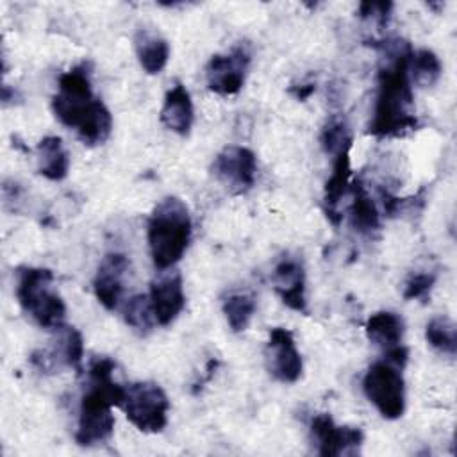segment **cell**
Returning <instances> with one entry per match:
<instances>
[{
	"mask_svg": "<svg viewBox=\"0 0 457 457\" xmlns=\"http://www.w3.org/2000/svg\"><path fill=\"white\" fill-rule=\"evenodd\" d=\"M375 46L386 54V62L377 73V95L368 134L375 137L403 136L420 125L412 112L414 95L409 79L412 48L403 39H387Z\"/></svg>",
	"mask_w": 457,
	"mask_h": 457,
	"instance_id": "1",
	"label": "cell"
},
{
	"mask_svg": "<svg viewBox=\"0 0 457 457\" xmlns=\"http://www.w3.org/2000/svg\"><path fill=\"white\" fill-rule=\"evenodd\" d=\"M52 111L87 146L105 143L112 132L111 111L91 89L87 62H80L59 77L57 93L52 96Z\"/></svg>",
	"mask_w": 457,
	"mask_h": 457,
	"instance_id": "2",
	"label": "cell"
},
{
	"mask_svg": "<svg viewBox=\"0 0 457 457\" xmlns=\"http://www.w3.org/2000/svg\"><path fill=\"white\" fill-rule=\"evenodd\" d=\"M116 364L109 357H95L87 366V389L79 405L75 441L80 446L105 443L114 430L112 407H121L125 387L112 378Z\"/></svg>",
	"mask_w": 457,
	"mask_h": 457,
	"instance_id": "3",
	"label": "cell"
},
{
	"mask_svg": "<svg viewBox=\"0 0 457 457\" xmlns=\"http://www.w3.org/2000/svg\"><path fill=\"white\" fill-rule=\"evenodd\" d=\"M193 236L187 205L177 196L162 198L150 212L146 239L152 262L157 270L173 268L186 253Z\"/></svg>",
	"mask_w": 457,
	"mask_h": 457,
	"instance_id": "4",
	"label": "cell"
},
{
	"mask_svg": "<svg viewBox=\"0 0 457 457\" xmlns=\"http://www.w3.org/2000/svg\"><path fill=\"white\" fill-rule=\"evenodd\" d=\"M54 273L48 268L20 266L16 270V298L21 309L41 327L55 330L64 325L66 305L52 287Z\"/></svg>",
	"mask_w": 457,
	"mask_h": 457,
	"instance_id": "5",
	"label": "cell"
},
{
	"mask_svg": "<svg viewBox=\"0 0 457 457\" xmlns=\"http://www.w3.org/2000/svg\"><path fill=\"white\" fill-rule=\"evenodd\" d=\"M121 409L127 420L145 434H157L168 425L170 400L157 382L143 380L125 387Z\"/></svg>",
	"mask_w": 457,
	"mask_h": 457,
	"instance_id": "6",
	"label": "cell"
},
{
	"mask_svg": "<svg viewBox=\"0 0 457 457\" xmlns=\"http://www.w3.org/2000/svg\"><path fill=\"white\" fill-rule=\"evenodd\" d=\"M362 389L370 403L386 420H396L405 412V380L402 368L393 362L375 361L364 373Z\"/></svg>",
	"mask_w": 457,
	"mask_h": 457,
	"instance_id": "7",
	"label": "cell"
},
{
	"mask_svg": "<svg viewBox=\"0 0 457 457\" xmlns=\"http://www.w3.org/2000/svg\"><path fill=\"white\" fill-rule=\"evenodd\" d=\"M252 61V50L246 43L232 46L228 52L214 54L205 64L207 87L221 96L241 91Z\"/></svg>",
	"mask_w": 457,
	"mask_h": 457,
	"instance_id": "8",
	"label": "cell"
},
{
	"mask_svg": "<svg viewBox=\"0 0 457 457\" xmlns=\"http://www.w3.org/2000/svg\"><path fill=\"white\" fill-rule=\"evenodd\" d=\"M211 171L228 193L245 195L255 184L257 157L246 146L228 145L216 154Z\"/></svg>",
	"mask_w": 457,
	"mask_h": 457,
	"instance_id": "9",
	"label": "cell"
},
{
	"mask_svg": "<svg viewBox=\"0 0 457 457\" xmlns=\"http://www.w3.org/2000/svg\"><path fill=\"white\" fill-rule=\"evenodd\" d=\"M311 439L316 445V452L321 457H339V455H357L364 434L359 427L336 425L330 414L321 412L311 420Z\"/></svg>",
	"mask_w": 457,
	"mask_h": 457,
	"instance_id": "10",
	"label": "cell"
},
{
	"mask_svg": "<svg viewBox=\"0 0 457 457\" xmlns=\"http://www.w3.org/2000/svg\"><path fill=\"white\" fill-rule=\"evenodd\" d=\"M264 362L268 373L282 384H295L302 377L303 362L291 330L284 327L270 328L264 346Z\"/></svg>",
	"mask_w": 457,
	"mask_h": 457,
	"instance_id": "11",
	"label": "cell"
},
{
	"mask_svg": "<svg viewBox=\"0 0 457 457\" xmlns=\"http://www.w3.org/2000/svg\"><path fill=\"white\" fill-rule=\"evenodd\" d=\"M271 284L280 302L295 312L307 314L305 268L298 255L282 253L271 271Z\"/></svg>",
	"mask_w": 457,
	"mask_h": 457,
	"instance_id": "12",
	"label": "cell"
},
{
	"mask_svg": "<svg viewBox=\"0 0 457 457\" xmlns=\"http://www.w3.org/2000/svg\"><path fill=\"white\" fill-rule=\"evenodd\" d=\"M129 266L130 262L125 253L111 252L104 255V259L96 268V273L93 278V291L96 300L107 311H114L121 300Z\"/></svg>",
	"mask_w": 457,
	"mask_h": 457,
	"instance_id": "13",
	"label": "cell"
},
{
	"mask_svg": "<svg viewBox=\"0 0 457 457\" xmlns=\"http://www.w3.org/2000/svg\"><path fill=\"white\" fill-rule=\"evenodd\" d=\"M150 302L157 325H171L186 305V295L182 286V275L179 271H170L161 275L150 284Z\"/></svg>",
	"mask_w": 457,
	"mask_h": 457,
	"instance_id": "14",
	"label": "cell"
},
{
	"mask_svg": "<svg viewBox=\"0 0 457 457\" xmlns=\"http://www.w3.org/2000/svg\"><path fill=\"white\" fill-rule=\"evenodd\" d=\"M350 148L352 145H346L332 155V171L323 187V209L330 223L336 227L341 221L339 202L343 200L350 186V175H352Z\"/></svg>",
	"mask_w": 457,
	"mask_h": 457,
	"instance_id": "15",
	"label": "cell"
},
{
	"mask_svg": "<svg viewBox=\"0 0 457 457\" xmlns=\"http://www.w3.org/2000/svg\"><path fill=\"white\" fill-rule=\"evenodd\" d=\"M159 118H161V123L168 130H171L182 137L189 136L193 121H195V107H193V100H191V95L186 89V86H182L180 82H175L166 91Z\"/></svg>",
	"mask_w": 457,
	"mask_h": 457,
	"instance_id": "16",
	"label": "cell"
},
{
	"mask_svg": "<svg viewBox=\"0 0 457 457\" xmlns=\"http://www.w3.org/2000/svg\"><path fill=\"white\" fill-rule=\"evenodd\" d=\"M366 337L382 348L384 352H389L400 345H403V334H405V323L400 314L391 311H378L371 314L364 325Z\"/></svg>",
	"mask_w": 457,
	"mask_h": 457,
	"instance_id": "17",
	"label": "cell"
},
{
	"mask_svg": "<svg viewBox=\"0 0 457 457\" xmlns=\"http://www.w3.org/2000/svg\"><path fill=\"white\" fill-rule=\"evenodd\" d=\"M134 48L139 61V66L148 75H157L164 70L170 59V45L168 41L148 29H139L134 37Z\"/></svg>",
	"mask_w": 457,
	"mask_h": 457,
	"instance_id": "18",
	"label": "cell"
},
{
	"mask_svg": "<svg viewBox=\"0 0 457 457\" xmlns=\"http://www.w3.org/2000/svg\"><path fill=\"white\" fill-rule=\"evenodd\" d=\"M37 171L54 182L64 180L70 171V155L61 137L46 136L43 137L37 146Z\"/></svg>",
	"mask_w": 457,
	"mask_h": 457,
	"instance_id": "19",
	"label": "cell"
},
{
	"mask_svg": "<svg viewBox=\"0 0 457 457\" xmlns=\"http://www.w3.org/2000/svg\"><path fill=\"white\" fill-rule=\"evenodd\" d=\"M352 204H350V225L362 236H371L380 228V212L373 198L370 196L362 180H355L352 186Z\"/></svg>",
	"mask_w": 457,
	"mask_h": 457,
	"instance_id": "20",
	"label": "cell"
},
{
	"mask_svg": "<svg viewBox=\"0 0 457 457\" xmlns=\"http://www.w3.org/2000/svg\"><path fill=\"white\" fill-rule=\"evenodd\" d=\"M57 339L54 348H50V353L54 355L55 362L59 366H68L77 370V373L82 371V359H84V339L82 334L70 325H62L55 328Z\"/></svg>",
	"mask_w": 457,
	"mask_h": 457,
	"instance_id": "21",
	"label": "cell"
},
{
	"mask_svg": "<svg viewBox=\"0 0 457 457\" xmlns=\"http://www.w3.org/2000/svg\"><path fill=\"white\" fill-rule=\"evenodd\" d=\"M255 307H257L255 296L245 291L230 293L228 296L223 298V303H221V311L225 314L227 325L236 334L245 332L250 327L252 318L255 314Z\"/></svg>",
	"mask_w": 457,
	"mask_h": 457,
	"instance_id": "22",
	"label": "cell"
},
{
	"mask_svg": "<svg viewBox=\"0 0 457 457\" xmlns=\"http://www.w3.org/2000/svg\"><path fill=\"white\" fill-rule=\"evenodd\" d=\"M441 73H443V64L436 52L428 48L412 50L409 57L411 84H416L420 87H430L439 80Z\"/></svg>",
	"mask_w": 457,
	"mask_h": 457,
	"instance_id": "23",
	"label": "cell"
},
{
	"mask_svg": "<svg viewBox=\"0 0 457 457\" xmlns=\"http://www.w3.org/2000/svg\"><path fill=\"white\" fill-rule=\"evenodd\" d=\"M125 323L139 336H148L154 330L155 316L148 295H134L123 307Z\"/></svg>",
	"mask_w": 457,
	"mask_h": 457,
	"instance_id": "24",
	"label": "cell"
},
{
	"mask_svg": "<svg viewBox=\"0 0 457 457\" xmlns=\"http://www.w3.org/2000/svg\"><path fill=\"white\" fill-rule=\"evenodd\" d=\"M427 343L446 355H455L457 352V328L448 316H436L425 327Z\"/></svg>",
	"mask_w": 457,
	"mask_h": 457,
	"instance_id": "25",
	"label": "cell"
},
{
	"mask_svg": "<svg viewBox=\"0 0 457 457\" xmlns=\"http://www.w3.org/2000/svg\"><path fill=\"white\" fill-rule=\"evenodd\" d=\"M320 143L325 154L334 155L337 150H341L346 145H352V134L348 129V123L341 116H330L320 134Z\"/></svg>",
	"mask_w": 457,
	"mask_h": 457,
	"instance_id": "26",
	"label": "cell"
},
{
	"mask_svg": "<svg viewBox=\"0 0 457 457\" xmlns=\"http://www.w3.org/2000/svg\"><path fill=\"white\" fill-rule=\"evenodd\" d=\"M437 280L436 271H416L411 273L403 284V298L405 300H420L427 302L430 298V291Z\"/></svg>",
	"mask_w": 457,
	"mask_h": 457,
	"instance_id": "27",
	"label": "cell"
},
{
	"mask_svg": "<svg viewBox=\"0 0 457 457\" xmlns=\"http://www.w3.org/2000/svg\"><path fill=\"white\" fill-rule=\"evenodd\" d=\"M391 2H362L359 5V16L362 20H375L380 27H384L391 16Z\"/></svg>",
	"mask_w": 457,
	"mask_h": 457,
	"instance_id": "28",
	"label": "cell"
},
{
	"mask_svg": "<svg viewBox=\"0 0 457 457\" xmlns=\"http://www.w3.org/2000/svg\"><path fill=\"white\" fill-rule=\"evenodd\" d=\"M316 91V84H312V82H309V84H302V86H293V87H289V93L296 98V100H300V102H303V100H307L312 93Z\"/></svg>",
	"mask_w": 457,
	"mask_h": 457,
	"instance_id": "29",
	"label": "cell"
}]
</instances>
